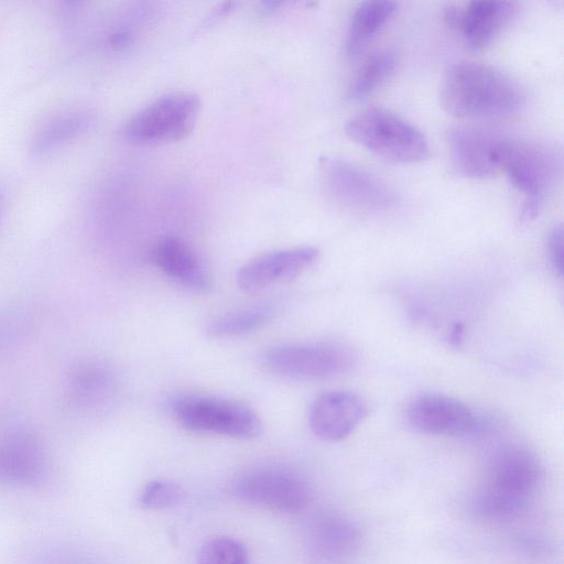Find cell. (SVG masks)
Returning <instances> with one entry per match:
<instances>
[{
    "label": "cell",
    "mask_w": 564,
    "mask_h": 564,
    "mask_svg": "<svg viewBox=\"0 0 564 564\" xmlns=\"http://www.w3.org/2000/svg\"><path fill=\"white\" fill-rule=\"evenodd\" d=\"M441 104L458 118L497 117L517 111L524 101L519 84L499 69L477 62L452 65L442 83Z\"/></svg>",
    "instance_id": "obj_1"
},
{
    "label": "cell",
    "mask_w": 564,
    "mask_h": 564,
    "mask_svg": "<svg viewBox=\"0 0 564 564\" xmlns=\"http://www.w3.org/2000/svg\"><path fill=\"white\" fill-rule=\"evenodd\" d=\"M397 9L392 1H366L360 3L348 25L346 52L350 57L362 52L376 34L390 20Z\"/></svg>",
    "instance_id": "obj_19"
},
{
    "label": "cell",
    "mask_w": 564,
    "mask_h": 564,
    "mask_svg": "<svg viewBox=\"0 0 564 564\" xmlns=\"http://www.w3.org/2000/svg\"><path fill=\"white\" fill-rule=\"evenodd\" d=\"M46 473V457L36 437L14 432L0 438V482L34 486L43 481Z\"/></svg>",
    "instance_id": "obj_14"
},
{
    "label": "cell",
    "mask_w": 564,
    "mask_h": 564,
    "mask_svg": "<svg viewBox=\"0 0 564 564\" xmlns=\"http://www.w3.org/2000/svg\"><path fill=\"white\" fill-rule=\"evenodd\" d=\"M200 108V99L193 93L164 95L134 113L124 123L122 135L138 145L183 140L194 130Z\"/></svg>",
    "instance_id": "obj_5"
},
{
    "label": "cell",
    "mask_w": 564,
    "mask_h": 564,
    "mask_svg": "<svg viewBox=\"0 0 564 564\" xmlns=\"http://www.w3.org/2000/svg\"><path fill=\"white\" fill-rule=\"evenodd\" d=\"M354 354L334 343H291L271 347L263 355L264 366L272 372L304 379H319L348 371Z\"/></svg>",
    "instance_id": "obj_9"
},
{
    "label": "cell",
    "mask_w": 564,
    "mask_h": 564,
    "mask_svg": "<svg viewBox=\"0 0 564 564\" xmlns=\"http://www.w3.org/2000/svg\"><path fill=\"white\" fill-rule=\"evenodd\" d=\"M310 546L324 558L350 555L361 541L359 527L341 516L325 514L314 521L308 534Z\"/></svg>",
    "instance_id": "obj_17"
},
{
    "label": "cell",
    "mask_w": 564,
    "mask_h": 564,
    "mask_svg": "<svg viewBox=\"0 0 564 564\" xmlns=\"http://www.w3.org/2000/svg\"><path fill=\"white\" fill-rule=\"evenodd\" d=\"M514 4L509 1H473L459 15L455 30L473 50L486 47L510 21Z\"/></svg>",
    "instance_id": "obj_15"
},
{
    "label": "cell",
    "mask_w": 564,
    "mask_h": 564,
    "mask_svg": "<svg viewBox=\"0 0 564 564\" xmlns=\"http://www.w3.org/2000/svg\"><path fill=\"white\" fill-rule=\"evenodd\" d=\"M171 411L186 430L235 438H253L262 431L258 414L245 404L216 397L185 394L174 398Z\"/></svg>",
    "instance_id": "obj_6"
},
{
    "label": "cell",
    "mask_w": 564,
    "mask_h": 564,
    "mask_svg": "<svg viewBox=\"0 0 564 564\" xmlns=\"http://www.w3.org/2000/svg\"><path fill=\"white\" fill-rule=\"evenodd\" d=\"M406 421L419 433L451 437H478L490 430L489 421L475 409L441 393H424L406 408Z\"/></svg>",
    "instance_id": "obj_7"
},
{
    "label": "cell",
    "mask_w": 564,
    "mask_h": 564,
    "mask_svg": "<svg viewBox=\"0 0 564 564\" xmlns=\"http://www.w3.org/2000/svg\"><path fill=\"white\" fill-rule=\"evenodd\" d=\"M319 251L312 246L280 249L260 254L238 271L236 281L247 293L261 292L272 285L292 281L312 268Z\"/></svg>",
    "instance_id": "obj_10"
},
{
    "label": "cell",
    "mask_w": 564,
    "mask_h": 564,
    "mask_svg": "<svg viewBox=\"0 0 564 564\" xmlns=\"http://www.w3.org/2000/svg\"><path fill=\"white\" fill-rule=\"evenodd\" d=\"M542 478L538 458L524 449H511L494 463L485 484L473 499V509L488 520H507L523 511Z\"/></svg>",
    "instance_id": "obj_2"
},
{
    "label": "cell",
    "mask_w": 564,
    "mask_h": 564,
    "mask_svg": "<svg viewBox=\"0 0 564 564\" xmlns=\"http://www.w3.org/2000/svg\"><path fill=\"white\" fill-rule=\"evenodd\" d=\"M184 498L183 489L169 480L149 481L139 495V505L148 510H161L178 505Z\"/></svg>",
    "instance_id": "obj_23"
},
{
    "label": "cell",
    "mask_w": 564,
    "mask_h": 564,
    "mask_svg": "<svg viewBox=\"0 0 564 564\" xmlns=\"http://www.w3.org/2000/svg\"><path fill=\"white\" fill-rule=\"evenodd\" d=\"M4 207H6V192L0 186V221H1L3 213H4Z\"/></svg>",
    "instance_id": "obj_26"
},
{
    "label": "cell",
    "mask_w": 564,
    "mask_h": 564,
    "mask_svg": "<svg viewBox=\"0 0 564 564\" xmlns=\"http://www.w3.org/2000/svg\"><path fill=\"white\" fill-rule=\"evenodd\" d=\"M322 183L329 196L343 207L378 213L395 206V193L381 180L345 160L323 158Z\"/></svg>",
    "instance_id": "obj_8"
},
{
    "label": "cell",
    "mask_w": 564,
    "mask_h": 564,
    "mask_svg": "<svg viewBox=\"0 0 564 564\" xmlns=\"http://www.w3.org/2000/svg\"><path fill=\"white\" fill-rule=\"evenodd\" d=\"M397 65L391 51L375 53L361 67L348 89V98L360 100L382 86L393 74Z\"/></svg>",
    "instance_id": "obj_21"
},
{
    "label": "cell",
    "mask_w": 564,
    "mask_h": 564,
    "mask_svg": "<svg viewBox=\"0 0 564 564\" xmlns=\"http://www.w3.org/2000/svg\"><path fill=\"white\" fill-rule=\"evenodd\" d=\"M368 413V403L360 394L346 390L329 391L312 403L308 424L316 437L335 443L348 437Z\"/></svg>",
    "instance_id": "obj_13"
},
{
    "label": "cell",
    "mask_w": 564,
    "mask_h": 564,
    "mask_svg": "<svg viewBox=\"0 0 564 564\" xmlns=\"http://www.w3.org/2000/svg\"><path fill=\"white\" fill-rule=\"evenodd\" d=\"M93 122V113L84 109L57 115L36 131L31 142V151L34 155L46 154L84 134Z\"/></svg>",
    "instance_id": "obj_18"
},
{
    "label": "cell",
    "mask_w": 564,
    "mask_h": 564,
    "mask_svg": "<svg viewBox=\"0 0 564 564\" xmlns=\"http://www.w3.org/2000/svg\"><path fill=\"white\" fill-rule=\"evenodd\" d=\"M345 132L356 143L394 162H422L431 153L426 138L416 127L383 108L359 111L346 122Z\"/></svg>",
    "instance_id": "obj_3"
},
{
    "label": "cell",
    "mask_w": 564,
    "mask_h": 564,
    "mask_svg": "<svg viewBox=\"0 0 564 564\" xmlns=\"http://www.w3.org/2000/svg\"><path fill=\"white\" fill-rule=\"evenodd\" d=\"M275 307L272 304H259L235 310L213 318L206 332L213 338H230L252 333L273 318Z\"/></svg>",
    "instance_id": "obj_20"
},
{
    "label": "cell",
    "mask_w": 564,
    "mask_h": 564,
    "mask_svg": "<svg viewBox=\"0 0 564 564\" xmlns=\"http://www.w3.org/2000/svg\"><path fill=\"white\" fill-rule=\"evenodd\" d=\"M235 492L245 501L280 512H299L311 500V489L302 478L279 470L249 474L237 482Z\"/></svg>",
    "instance_id": "obj_11"
},
{
    "label": "cell",
    "mask_w": 564,
    "mask_h": 564,
    "mask_svg": "<svg viewBox=\"0 0 564 564\" xmlns=\"http://www.w3.org/2000/svg\"><path fill=\"white\" fill-rule=\"evenodd\" d=\"M198 564H250L245 545L230 536L206 540L198 552Z\"/></svg>",
    "instance_id": "obj_22"
},
{
    "label": "cell",
    "mask_w": 564,
    "mask_h": 564,
    "mask_svg": "<svg viewBox=\"0 0 564 564\" xmlns=\"http://www.w3.org/2000/svg\"><path fill=\"white\" fill-rule=\"evenodd\" d=\"M506 137L474 127L448 132L449 155L455 171L469 178H487L501 172L500 154Z\"/></svg>",
    "instance_id": "obj_12"
},
{
    "label": "cell",
    "mask_w": 564,
    "mask_h": 564,
    "mask_svg": "<svg viewBox=\"0 0 564 564\" xmlns=\"http://www.w3.org/2000/svg\"><path fill=\"white\" fill-rule=\"evenodd\" d=\"M105 383L104 373L96 369H86L73 381V393L79 402H88L96 397Z\"/></svg>",
    "instance_id": "obj_24"
},
{
    "label": "cell",
    "mask_w": 564,
    "mask_h": 564,
    "mask_svg": "<svg viewBox=\"0 0 564 564\" xmlns=\"http://www.w3.org/2000/svg\"><path fill=\"white\" fill-rule=\"evenodd\" d=\"M547 250L551 264L557 275L563 273V229L562 226H555L547 237Z\"/></svg>",
    "instance_id": "obj_25"
},
{
    "label": "cell",
    "mask_w": 564,
    "mask_h": 564,
    "mask_svg": "<svg viewBox=\"0 0 564 564\" xmlns=\"http://www.w3.org/2000/svg\"><path fill=\"white\" fill-rule=\"evenodd\" d=\"M500 162L501 172L523 195L522 219L535 218L558 175L560 161L556 153L540 143L506 137Z\"/></svg>",
    "instance_id": "obj_4"
},
{
    "label": "cell",
    "mask_w": 564,
    "mask_h": 564,
    "mask_svg": "<svg viewBox=\"0 0 564 564\" xmlns=\"http://www.w3.org/2000/svg\"><path fill=\"white\" fill-rule=\"evenodd\" d=\"M156 265L167 276L186 288L206 292L210 288V276L195 251L181 238H162L154 250Z\"/></svg>",
    "instance_id": "obj_16"
}]
</instances>
